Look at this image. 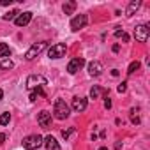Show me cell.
Returning a JSON list of instances; mask_svg holds the SVG:
<instances>
[{
	"mask_svg": "<svg viewBox=\"0 0 150 150\" xmlns=\"http://www.w3.org/2000/svg\"><path fill=\"white\" fill-rule=\"evenodd\" d=\"M125 90H127V83H125V81H122V83L117 87V92H118V94H124Z\"/></svg>",
	"mask_w": 150,
	"mask_h": 150,
	"instance_id": "cell-24",
	"label": "cell"
},
{
	"mask_svg": "<svg viewBox=\"0 0 150 150\" xmlns=\"http://www.w3.org/2000/svg\"><path fill=\"white\" fill-rule=\"evenodd\" d=\"M65 53H67V46H65L64 42H57V44H53V46L48 50V57L53 58V60L65 57Z\"/></svg>",
	"mask_w": 150,
	"mask_h": 150,
	"instance_id": "cell-5",
	"label": "cell"
},
{
	"mask_svg": "<svg viewBox=\"0 0 150 150\" xmlns=\"http://www.w3.org/2000/svg\"><path fill=\"white\" fill-rule=\"evenodd\" d=\"M18 14H20V11L18 9H14V11H11V13H7V14H4V21H13V20H16L18 18Z\"/></svg>",
	"mask_w": 150,
	"mask_h": 150,
	"instance_id": "cell-18",
	"label": "cell"
},
{
	"mask_svg": "<svg viewBox=\"0 0 150 150\" xmlns=\"http://www.w3.org/2000/svg\"><path fill=\"white\" fill-rule=\"evenodd\" d=\"M88 74H90V76H94V78L101 76V74H103V64L97 62V60L90 62V64H88Z\"/></svg>",
	"mask_w": 150,
	"mask_h": 150,
	"instance_id": "cell-12",
	"label": "cell"
},
{
	"mask_svg": "<svg viewBox=\"0 0 150 150\" xmlns=\"http://www.w3.org/2000/svg\"><path fill=\"white\" fill-rule=\"evenodd\" d=\"M37 101V96H35V92H32L30 94V103H35Z\"/></svg>",
	"mask_w": 150,
	"mask_h": 150,
	"instance_id": "cell-28",
	"label": "cell"
},
{
	"mask_svg": "<svg viewBox=\"0 0 150 150\" xmlns=\"http://www.w3.org/2000/svg\"><path fill=\"white\" fill-rule=\"evenodd\" d=\"M21 145H23L25 150H35V148H39V146L42 145V136H39V134H30V136H27V138L21 141Z\"/></svg>",
	"mask_w": 150,
	"mask_h": 150,
	"instance_id": "cell-2",
	"label": "cell"
},
{
	"mask_svg": "<svg viewBox=\"0 0 150 150\" xmlns=\"http://www.w3.org/2000/svg\"><path fill=\"white\" fill-rule=\"evenodd\" d=\"M74 132H76V127H69V129H64V131H62V138H64V139H69V138H71Z\"/></svg>",
	"mask_w": 150,
	"mask_h": 150,
	"instance_id": "cell-20",
	"label": "cell"
},
{
	"mask_svg": "<svg viewBox=\"0 0 150 150\" xmlns=\"http://www.w3.org/2000/svg\"><path fill=\"white\" fill-rule=\"evenodd\" d=\"M13 4V0H2V6L4 7H7V6H11Z\"/></svg>",
	"mask_w": 150,
	"mask_h": 150,
	"instance_id": "cell-27",
	"label": "cell"
},
{
	"mask_svg": "<svg viewBox=\"0 0 150 150\" xmlns=\"http://www.w3.org/2000/svg\"><path fill=\"white\" fill-rule=\"evenodd\" d=\"M46 83H48V80L44 76H41V74H30L27 78V88L28 90H34L37 87H44Z\"/></svg>",
	"mask_w": 150,
	"mask_h": 150,
	"instance_id": "cell-4",
	"label": "cell"
},
{
	"mask_svg": "<svg viewBox=\"0 0 150 150\" xmlns=\"http://www.w3.org/2000/svg\"><path fill=\"white\" fill-rule=\"evenodd\" d=\"M13 65H14V64H13V60H11V58H4V60H0V69H6V71H7V69H13Z\"/></svg>",
	"mask_w": 150,
	"mask_h": 150,
	"instance_id": "cell-19",
	"label": "cell"
},
{
	"mask_svg": "<svg viewBox=\"0 0 150 150\" xmlns=\"http://www.w3.org/2000/svg\"><path fill=\"white\" fill-rule=\"evenodd\" d=\"M120 148H122V143H120V141H117V143H115V150H120Z\"/></svg>",
	"mask_w": 150,
	"mask_h": 150,
	"instance_id": "cell-30",
	"label": "cell"
},
{
	"mask_svg": "<svg viewBox=\"0 0 150 150\" xmlns=\"http://www.w3.org/2000/svg\"><path fill=\"white\" fill-rule=\"evenodd\" d=\"M85 65V58L83 57H76V58H72L69 64H67V72L69 74H76L78 71H81Z\"/></svg>",
	"mask_w": 150,
	"mask_h": 150,
	"instance_id": "cell-6",
	"label": "cell"
},
{
	"mask_svg": "<svg viewBox=\"0 0 150 150\" xmlns=\"http://www.w3.org/2000/svg\"><path fill=\"white\" fill-rule=\"evenodd\" d=\"M2 97H4V92H2V88H0V101H2Z\"/></svg>",
	"mask_w": 150,
	"mask_h": 150,
	"instance_id": "cell-31",
	"label": "cell"
},
{
	"mask_svg": "<svg viewBox=\"0 0 150 150\" xmlns=\"http://www.w3.org/2000/svg\"><path fill=\"white\" fill-rule=\"evenodd\" d=\"M72 110L74 111H78V113H81V111H85L87 110V97H72Z\"/></svg>",
	"mask_w": 150,
	"mask_h": 150,
	"instance_id": "cell-10",
	"label": "cell"
},
{
	"mask_svg": "<svg viewBox=\"0 0 150 150\" xmlns=\"http://www.w3.org/2000/svg\"><path fill=\"white\" fill-rule=\"evenodd\" d=\"M30 20H32V13L30 11H25V13H20L18 14V18L14 20V23H16V27H27L30 23Z\"/></svg>",
	"mask_w": 150,
	"mask_h": 150,
	"instance_id": "cell-11",
	"label": "cell"
},
{
	"mask_svg": "<svg viewBox=\"0 0 150 150\" xmlns=\"http://www.w3.org/2000/svg\"><path fill=\"white\" fill-rule=\"evenodd\" d=\"M99 150H108V148H106V146H101V148H99Z\"/></svg>",
	"mask_w": 150,
	"mask_h": 150,
	"instance_id": "cell-32",
	"label": "cell"
},
{
	"mask_svg": "<svg viewBox=\"0 0 150 150\" xmlns=\"http://www.w3.org/2000/svg\"><path fill=\"white\" fill-rule=\"evenodd\" d=\"M138 69H139V62L134 60V62H131V65H129V69H127V74H132V72H136Z\"/></svg>",
	"mask_w": 150,
	"mask_h": 150,
	"instance_id": "cell-23",
	"label": "cell"
},
{
	"mask_svg": "<svg viewBox=\"0 0 150 150\" xmlns=\"http://www.w3.org/2000/svg\"><path fill=\"white\" fill-rule=\"evenodd\" d=\"M87 21H88L87 14H78L76 18L71 20V30H72V32H78L80 28H83V27L87 25Z\"/></svg>",
	"mask_w": 150,
	"mask_h": 150,
	"instance_id": "cell-8",
	"label": "cell"
},
{
	"mask_svg": "<svg viewBox=\"0 0 150 150\" xmlns=\"http://www.w3.org/2000/svg\"><path fill=\"white\" fill-rule=\"evenodd\" d=\"M48 48V42L46 41H42V42H35V44H32L28 50H27V53H25V60H34L41 51H44Z\"/></svg>",
	"mask_w": 150,
	"mask_h": 150,
	"instance_id": "cell-3",
	"label": "cell"
},
{
	"mask_svg": "<svg viewBox=\"0 0 150 150\" xmlns=\"http://www.w3.org/2000/svg\"><path fill=\"white\" fill-rule=\"evenodd\" d=\"M115 37H117V39H122L124 42H127V41H129V35H127L124 30H115Z\"/></svg>",
	"mask_w": 150,
	"mask_h": 150,
	"instance_id": "cell-21",
	"label": "cell"
},
{
	"mask_svg": "<svg viewBox=\"0 0 150 150\" xmlns=\"http://www.w3.org/2000/svg\"><path fill=\"white\" fill-rule=\"evenodd\" d=\"M42 145L46 146V150H60V145H58V141L55 139V136H46V138H42Z\"/></svg>",
	"mask_w": 150,
	"mask_h": 150,
	"instance_id": "cell-13",
	"label": "cell"
},
{
	"mask_svg": "<svg viewBox=\"0 0 150 150\" xmlns=\"http://www.w3.org/2000/svg\"><path fill=\"white\" fill-rule=\"evenodd\" d=\"M104 108H106V110H110V108H111V99H110V97H106V99H104Z\"/></svg>",
	"mask_w": 150,
	"mask_h": 150,
	"instance_id": "cell-26",
	"label": "cell"
},
{
	"mask_svg": "<svg viewBox=\"0 0 150 150\" xmlns=\"http://www.w3.org/2000/svg\"><path fill=\"white\" fill-rule=\"evenodd\" d=\"M9 55H11V48H9V44L0 42V60L9 58Z\"/></svg>",
	"mask_w": 150,
	"mask_h": 150,
	"instance_id": "cell-16",
	"label": "cell"
},
{
	"mask_svg": "<svg viewBox=\"0 0 150 150\" xmlns=\"http://www.w3.org/2000/svg\"><path fill=\"white\" fill-rule=\"evenodd\" d=\"M11 122V113H2L0 115V125H7Z\"/></svg>",
	"mask_w": 150,
	"mask_h": 150,
	"instance_id": "cell-22",
	"label": "cell"
},
{
	"mask_svg": "<svg viewBox=\"0 0 150 150\" xmlns=\"http://www.w3.org/2000/svg\"><path fill=\"white\" fill-rule=\"evenodd\" d=\"M139 7H141V0H132L129 4V7H127V11H125V16H132Z\"/></svg>",
	"mask_w": 150,
	"mask_h": 150,
	"instance_id": "cell-15",
	"label": "cell"
},
{
	"mask_svg": "<svg viewBox=\"0 0 150 150\" xmlns=\"http://www.w3.org/2000/svg\"><path fill=\"white\" fill-rule=\"evenodd\" d=\"M134 113H136V110H131V122L132 124H139V117L134 115Z\"/></svg>",
	"mask_w": 150,
	"mask_h": 150,
	"instance_id": "cell-25",
	"label": "cell"
},
{
	"mask_svg": "<svg viewBox=\"0 0 150 150\" xmlns=\"http://www.w3.org/2000/svg\"><path fill=\"white\" fill-rule=\"evenodd\" d=\"M148 35H150V28H148V25H138V27L134 28V37H136L138 42H146Z\"/></svg>",
	"mask_w": 150,
	"mask_h": 150,
	"instance_id": "cell-7",
	"label": "cell"
},
{
	"mask_svg": "<svg viewBox=\"0 0 150 150\" xmlns=\"http://www.w3.org/2000/svg\"><path fill=\"white\" fill-rule=\"evenodd\" d=\"M6 138H7V136H6V134H4V132H0V145H2V143H4V141H6Z\"/></svg>",
	"mask_w": 150,
	"mask_h": 150,
	"instance_id": "cell-29",
	"label": "cell"
},
{
	"mask_svg": "<svg viewBox=\"0 0 150 150\" xmlns=\"http://www.w3.org/2000/svg\"><path fill=\"white\" fill-rule=\"evenodd\" d=\"M108 88H103V87H99V85H94L92 88H90V99H99L101 96H108Z\"/></svg>",
	"mask_w": 150,
	"mask_h": 150,
	"instance_id": "cell-14",
	"label": "cell"
},
{
	"mask_svg": "<svg viewBox=\"0 0 150 150\" xmlns=\"http://www.w3.org/2000/svg\"><path fill=\"white\" fill-rule=\"evenodd\" d=\"M62 9H64V13H65V14H72V13H74V9H76V2H74V0H71V2H65Z\"/></svg>",
	"mask_w": 150,
	"mask_h": 150,
	"instance_id": "cell-17",
	"label": "cell"
},
{
	"mask_svg": "<svg viewBox=\"0 0 150 150\" xmlns=\"http://www.w3.org/2000/svg\"><path fill=\"white\" fill-rule=\"evenodd\" d=\"M53 115H55V118H58V120H65V118L71 115V108L65 104L64 99H57V101H55V104H53Z\"/></svg>",
	"mask_w": 150,
	"mask_h": 150,
	"instance_id": "cell-1",
	"label": "cell"
},
{
	"mask_svg": "<svg viewBox=\"0 0 150 150\" xmlns=\"http://www.w3.org/2000/svg\"><path fill=\"white\" fill-rule=\"evenodd\" d=\"M37 122H39V125H41L42 129H50V125H51V113L46 111V110H42V111L37 115Z\"/></svg>",
	"mask_w": 150,
	"mask_h": 150,
	"instance_id": "cell-9",
	"label": "cell"
}]
</instances>
